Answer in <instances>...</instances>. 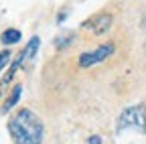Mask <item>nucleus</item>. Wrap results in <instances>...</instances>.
<instances>
[{"mask_svg":"<svg viewBox=\"0 0 146 144\" xmlns=\"http://www.w3.org/2000/svg\"><path fill=\"white\" fill-rule=\"evenodd\" d=\"M8 132L14 144H43L45 124L31 108H21L10 116Z\"/></svg>","mask_w":146,"mask_h":144,"instance_id":"obj_1","label":"nucleus"},{"mask_svg":"<svg viewBox=\"0 0 146 144\" xmlns=\"http://www.w3.org/2000/svg\"><path fill=\"white\" fill-rule=\"evenodd\" d=\"M67 14H69V10H67V8H63V10H61V12L57 14V23H63V21H65V16H67Z\"/></svg>","mask_w":146,"mask_h":144,"instance_id":"obj_12","label":"nucleus"},{"mask_svg":"<svg viewBox=\"0 0 146 144\" xmlns=\"http://www.w3.org/2000/svg\"><path fill=\"white\" fill-rule=\"evenodd\" d=\"M21 39H23V33L18 29H6V31H2V35H0V43H2L4 47L16 45Z\"/></svg>","mask_w":146,"mask_h":144,"instance_id":"obj_7","label":"nucleus"},{"mask_svg":"<svg viewBox=\"0 0 146 144\" xmlns=\"http://www.w3.org/2000/svg\"><path fill=\"white\" fill-rule=\"evenodd\" d=\"M124 130H138L140 134H146V106L144 104H134L122 110L116 122V132Z\"/></svg>","mask_w":146,"mask_h":144,"instance_id":"obj_2","label":"nucleus"},{"mask_svg":"<svg viewBox=\"0 0 146 144\" xmlns=\"http://www.w3.org/2000/svg\"><path fill=\"white\" fill-rule=\"evenodd\" d=\"M114 51H116L114 43H104V45H100V47H96V49H91V51L81 53L79 59H77V65H79L81 69L94 67V65H98V63L106 61V59H108L110 55H112Z\"/></svg>","mask_w":146,"mask_h":144,"instance_id":"obj_3","label":"nucleus"},{"mask_svg":"<svg viewBox=\"0 0 146 144\" xmlns=\"http://www.w3.org/2000/svg\"><path fill=\"white\" fill-rule=\"evenodd\" d=\"M23 65H25V63H23V59H21V57H16V59L12 61V65L8 67V71H6V75L2 77V81H0V87H4V85H8V83L12 81V77L16 75V71L21 69Z\"/></svg>","mask_w":146,"mask_h":144,"instance_id":"obj_8","label":"nucleus"},{"mask_svg":"<svg viewBox=\"0 0 146 144\" xmlns=\"http://www.w3.org/2000/svg\"><path fill=\"white\" fill-rule=\"evenodd\" d=\"M144 27H146V19H144Z\"/></svg>","mask_w":146,"mask_h":144,"instance_id":"obj_13","label":"nucleus"},{"mask_svg":"<svg viewBox=\"0 0 146 144\" xmlns=\"http://www.w3.org/2000/svg\"><path fill=\"white\" fill-rule=\"evenodd\" d=\"M87 144H102V136H98V134L89 136V138H87Z\"/></svg>","mask_w":146,"mask_h":144,"instance_id":"obj_11","label":"nucleus"},{"mask_svg":"<svg viewBox=\"0 0 146 144\" xmlns=\"http://www.w3.org/2000/svg\"><path fill=\"white\" fill-rule=\"evenodd\" d=\"M69 43H73V35H65V37L55 39V47H57V49H65Z\"/></svg>","mask_w":146,"mask_h":144,"instance_id":"obj_10","label":"nucleus"},{"mask_svg":"<svg viewBox=\"0 0 146 144\" xmlns=\"http://www.w3.org/2000/svg\"><path fill=\"white\" fill-rule=\"evenodd\" d=\"M21 96H23V85L21 83H16L14 87H12V92H10V96L6 98V102L2 104V110H0V112H2V114H8L10 110H12V108L18 104V100H21Z\"/></svg>","mask_w":146,"mask_h":144,"instance_id":"obj_6","label":"nucleus"},{"mask_svg":"<svg viewBox=\"0 0 146 144\" xmlns=\"http://www.w3.org/2000/svg\"><path fill=\"white\" fill-rule=\"evenodd\" d=\"M39 47H41V39L39 37H36V35H35V37H31V41L25 45V49L21 51V55H18V57H21L23 59V63H27V61H31L35 55H36V51H39Z\"/></svg>","mask_w":146,"mask_h":144,"instance_id":"obj_5","label":"nucleus"},{"mask_svg":"<svg viewBox=\"0 0 146 144\" xmlns=\"http://www.w3.org/2000/svg\"><path fill=\"white\" fill-rule=\"evenodd\" d=\"M10 59H12V51H10V49L0 51V73H2V69L10 63Z\"/></svg>","mask_w":146,"mask_h":144,"instance_id":"obj_9","label":"nucleus"},{"mask_svg":"<svg viewBox=\"0 0 146 144\" xmlns=\"http://www.w3.org/2000/svg\"><path fill=\"white\" fill-rule=\"evenodd\" d=\"M114 25V16L110 12H98L94 16H89V19L81 25L83 31L91 33V35H106L110 29Z\"/></svg>","mask_w":146,"mask_h":144,"instance_id":"obj_4","label":"nucleus"}]
</instances>
